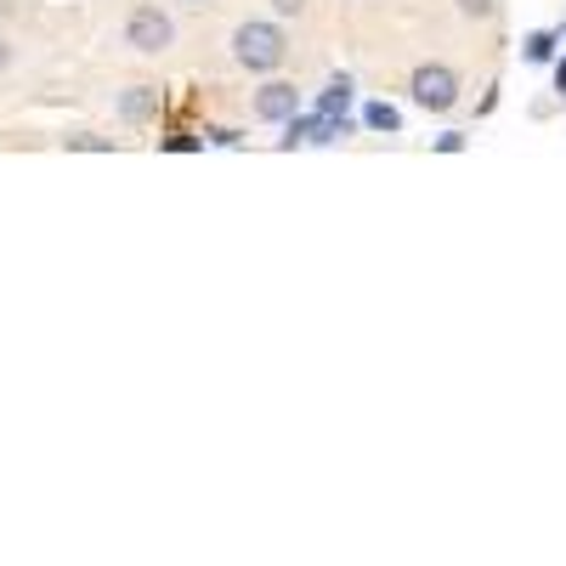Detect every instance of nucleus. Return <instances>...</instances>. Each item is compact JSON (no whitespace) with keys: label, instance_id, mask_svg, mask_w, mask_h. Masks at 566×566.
Listing matches in <instances>:
<instances>
[{"label":"nucleus","instance_id":"20e7f679","mask_svg":"<svg viewBox=\"0 0 566 566\" xmlns=\"http://www.w3.org/2000/svg\"><path fill=\"white\" fill-rule=\"evenodd\" d=\"M301 114V91L295 85H283V80H266L255 91V119L261 125H283V119H295Z\"/></svg>","mask_w":566,"mask_h":566},{"label":"nucleus","instance_id":"f8f14e48","mask_svg":"<svg viewBox=\"0 0 566 566\" xmlns=\"http://www.w3.org/2000/svg\"><path fill=\"white\" fill-rule=\"evenodd\" d=\"M12 63V52H7V40H0V69H7Z\"/></svg>","mask_w":566,"mask_h":566},{"label":"nucleus","instance_id":"9b49d317","mask_svg":"<svg viewBox=\"0 0 566 566\" xmlns=\"http://www.w3.org/2000/svg\"><path fill=\"white\" fill-rule=\"evenodd\" d=\"M272 12H277V18H301L306 0H272Z\"/></svg>","mask_w":566,"mask_h":566},{"label":"nucleus","instance_id":"f257e3e1","mask_svg":"<svg viewBox=\"0 0 566 566\" xmlns=\"http://www.w3.org/2000/svg\"><path fill=\"white\" fill-rule=\"evenodd\" d=\"M232 57H239V69H250V74H272L283 57H290V40H283L277 23L250 18V23L232 29Z\"/></svg>","mask_w":566,"mask_h":566},{"label":"nucleus","instance_id":"1a4fd4ad","mask_svg":"<svg viewBox=\"0 0 566 566\" xmlns=\"http://www.w3.org/2000/svg\"><path fill=\"white\" fill-rule=\"evenodd\" d=\"M459 12H464V18H493L499 0H459Z\"/></svg>","mask_w":566,"mask_h":566},{"label":"nucleus","instance_id":"423d86ee","mask_svg":"<svg viewBox=\"0 0 566 566\" xmlns=\"http://www.w3.org/2000/svg\"><path fill=\"white\" fill-rule=\"evenodd\" d=\"M346 108H352V80L340 74V80H328V91H323V114L328 119H346Z\"/></svg>","mask_w":566,"mask_h":566},{"label":"nucleus","instance_id":"f03ea898","mask_svg":"<svg viewBox=\"0 0 566 566\" xmlns=\"http://www.w3.org/2000/svg\"><path fill=\"white\" fill-rule=\"evenodd\" d=\"M125 45H130V52H142V57L170 52V45H176V23H170V12H159V7H136V12L125 18Z\"/></svg>","mask_w":566,"mask_h":566},{"label":"nucleus","instance_id":"4468645a","mask_svg":"<svg viewBox=\"0 0 566 566\" xmlns=\"http://www.w3.org/2000/svg\"><path fill=\"white\" fill-rule=\"evenodd\" d=\"M193 7H205V0H193Z\"/></svg>","mask_w":566,"mask_h":566},{"label":"nucleus","instance_id":"7ed1b4c3","mask_svg":"<svg viewBox=\"0 0 566 566\" xmlns=\"http://www.w3.org/2000/svg\"><path fill=\"white\" fill-rule=\"evenodd\" d=\"M408 91H413V103H419L424 114H448V108L459 103V74H453L448 63H419L413 80H408Z\"/></svg>","mask_w":566,"mask_h":566},{"label":"nucleus","instance_id":"0eeeda50","mask_svg":"<svg viewBox=\"0 0 566 566\" xmlns=\"http://www.w3.org/2000/svg\"><path fill=\"white\" fill-rule=\"evenodd\" d=\"M69 148H85V154H114V142L108 136H97V130H74V136H63Z\"/></svg>","mask_w":566,"mask_h":566},{"label":"nucleus","instance_id":"ddd939ff","mask_svg":"<svg viewBox=\"0 0 566 566\" xmlns=\"http://www.w3.org/2000/svg\"><path fill=\"white\" fill-rule=\"evenodd\" d=\"M555 85H560V91H566V63H560V69H555Z\"/></svg>","mask_w":566,"mask_h":566},{"label":"nucleus","instance_id":"6e6552de","mask_svg":"<svg viewBox=\"0 0 566 566\" xmlns=\"http://www.w3.org/2000/svg\"><path fill=\"white\" fill-rule=\"evenodd\" d=\"M363 119H368L374 130H397V125H402V114H397L391 103H368V114H363Z\"/></svg>","mask_w":566,"mask_h":566},{"label":"nucleus","instance_id":"39448f33","mask_svg":"<svg viewBox=\"0 0 566 566\" xmlns=\"http://www.w3.org/2000/svg\"><path fill=\"white\" fill-rule=\"evenodd\" d=\"M154 114H159V85H130L119 97V119L125 125H148Z\"/></svg>","mask_w":566,"mask_h":566},{"label":"nucleus","instance_id":"9d476101","mask_svg":"<svg viewBox=\"0 0 566 566\" xmlns=\"http://www.w3.org/2000/svg\"><path fill=\"white\" fill-rule=\"evenodd\" d=\"M549 45H555V34H533V40H527V57L544 63V57H549Z\"/></svg>","mask_w":566,"mask_h":566}]
</instances>
